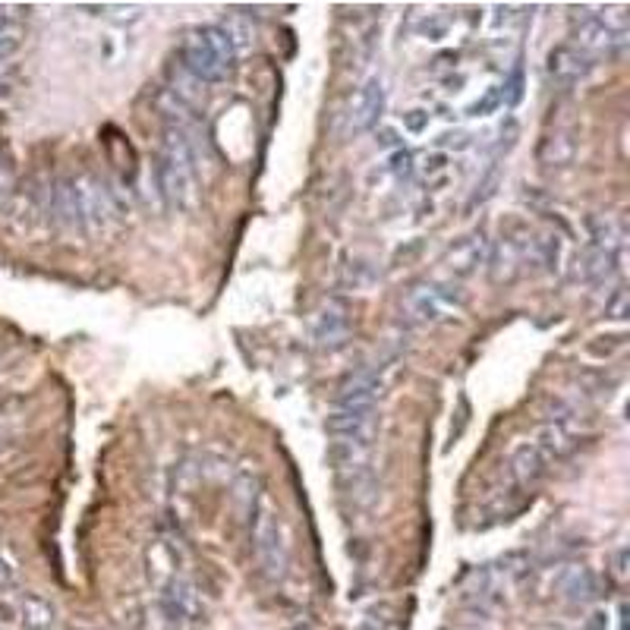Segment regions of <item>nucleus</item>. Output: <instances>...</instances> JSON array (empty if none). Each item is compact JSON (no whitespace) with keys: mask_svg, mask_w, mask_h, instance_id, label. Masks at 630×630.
Returning <instances> with one entry per match:
<instances>
[{"mask_svg":"<svg viewBox=\"0 0 630 630\" xmlns=\"http://www.w3.org/2000/svg\"><path fill=\"white\" fill-rule=\"evenodd\" d=\"M10 95V86H0V98H7Z\"/></svg>","mask_w":630,"mask_h":630,"instance_id":"obj_45","label":"nucleus"},{"mask_svg":"<svg viewBox=\"0 0 630 630\" xmlns=\"http://www.w3.org/2000/svg\"><path fill=\"white\" fill-rule=\"evenodd\" d=\"M218 29L224 32V38L230 41V48H234V54L237 51H246L252 41H256V29H252V23L243 16V13H227L221 23H218Z\"/></svg>","mask_w":630,"mask_h":630,"instance_id":"obj_26","label":"nucleus"},{"mask_svg":"<svg viewBox=\"0 0 630 630\" xmlns=\"http://www.w3.org/2000/svg\"><path fill=\"white\" fill-rule=\"evenodd\" d=\"M486 259H489V240L482 234V227L470 230L467 237L454 240L451 249L445 252V265L451 268L454 278H470Z\"/></svg>","mask_w":630,"mask_h":630,"instance_id":"obj_12","label":"nucleus"},{"mask_svg":"<svg viewBox=\"0 0 630 630\" xmlns=\"http://www.w3.org/2000/svg\"><path fill=\"white\" fill-rule=\"evenodd\" d=\"M249 530H252V552H256L259 561V571L271 580V583H281L287 577V567H290V542H287V530H284V520L281 511L271 504V498L262 492L256 508L249 514Z\"/></svg>","mask_w":630,"mask_h":630,"instance_id":"obj_1","label":"nucleus"},{"mask_svg":"<svg viewBox=\"0 0 630 630\" xmlns=\"http://www.w3.org/2000/svg\"><path fill=\"white\" fill-rule=\"evenodd\" d=\"M583 630H608V615H602V612H593L590 618H586Z\"/></svg>","mask_w":630,"mask_h":630,"instance_id":"obj_41","label":"nucleus"},{"mask_svg":"<svg viewBox=\"0 0 630 630\" xmlns=\"http://www.w3.org/2000/svg\"><path fill=\"white\" fill-rule=\"evenodd\" d=\"M624 347V334H615V338H593L590 344H586V353L590 356H599V360H608L615 350Z\"/></svg>","mask_w":630,"mask_h":630,"instance_id":"obj_31","label":"nucleus"},{"mask_svg":"<svg viewBox=\"0 0 630 630\" xmlns=\"http://www.w3.org/2000/svg\"><path fill=\"white\" fill-rule=\"evenodd\" d=\"M293 630H315L312 624H297V627H293Z\"/></svg>","mask_w":630,"mask_h":630,"instance_id":"obj_46","label":"nucleus"},{"mask_svg":"<svg viewBox=\"0 0 630 630\" xmlns=\"http://www.w3.org/2000/svg\"><path fill=\"white\" fill-rule=\"evenodd\" d=\"M602 312H605V319H612V322H627L630 319V293H627L624 284H618L612 290V297L605 300Z\"/></svg>","mask_w":630,"mask_h":630,"instance_id":"obj_27","label":"nucleus"},{"mask_svg":"<svg viewBox=\"0 0 630 630\" xmlns=\"http://www.w3.org/2000/svg\"><path fill=\"white\" fill-rule=\"evenodd\" d=\"M23 48V29H0V60H10Z\"/></svg>","mask_w":630,"mask_h":630,"instance_id":"obj_32","label":"nucleus"},{"mask_svg":"<svg viewBox=\"0 0 630 630\" xmlns=\"http://www.w3.org/2000/svg\"><path fill=\"white\" fill-rule=\"evenodd\" d=\"M618 624H621V630H627V605L621 602V608H618Z\"/></svg>","mask_w":630,"mask_h":630,"instance_id":"obj_44","label":"nucleus"},{"mask_svg":"<svg viewBox=\"0 0 630 630\" xmlns=\"http://www.w3.org/2000/svg\"><path fill=\"white\" fill-rule=\"evenodd\" d=\"M16 186V164H13V155L10 149H0V196L13 193Z\"/></svg>","mask_w":630,"mask_h":630,"instance_id":"obj_30","label":"nucleus"},{"mask_svg":"<svg viewBox=\"0 0 630 630\" xmlns=\"http://www.w3.org/2000/svg\"><path fill=\"white\" fill-rule=\"evenodd\" d=\"M167 79H171V86H167V92H171L177 101H183L189 111H196L199 104L205 101V89H202V82L189 73L180 60H174L171 67H167Z\"/></svg>","mask_w":630,"mask_h":630,"instance_id":"obj_20","label":"nucleus"},{"mask_svg":"<svg viewBox=\"0 0 630 630\" xmlns=\"http://www.w3.org/2000/svg\"><path fill=\"white\" fill-rule=\"evenodd\" d=\"M501 108V98H498V89H489L486 95H482L479 101H473L470 108H467V117H486L492 111Z\"/></svg>","mask_w":630,"mask_h":630,"instance_id":"obj_33","label":"nucleus"},{"mask_svg":"<svg viewBox=\"0 0 630 630\" xmlns=\"http://www.w3.org/2000/svg\"><path fill=\"white\" fill-rule=\"evenodd\" d=\"M545 473H549V460L542 457V451L536 445L523 441V445L514 448V454H511V476H514V482L520 489H533Z\"/></svg>","mask_w":630,"mask_h":630,"instance_id":"obj_18","label":"nucleus"},{"mask_svg":"<svg viewBox=\"0 0 630 630\" xmlns=\"http://www.w3.org/2000/svg\"><path fill=\"white\" fill-rule=\"evenodd\" d=\"M341 489L356 508H372L378 501V482L369 467H356V470L341 473Z\"/></svg>","mask_w":630,"mask_h":630,"instance_id":"obj_22","label":"nucleus"},{"mask_svg":"<svg viewBox=\"0 0 630 630\" xmlns=\"http://www.w3.org/2000/svg\"><path fill=\"white\" fill-rule=\"evenodd\" d=\"M158 615L171 630H180L183 624L196 621L202 615V596L196 590V583L180 574L164 590H158Z\"/></svg>","mask_w":630,"mask_h":630,"instance_id":"obj_5","label":"nucleus"},{"mask_svg":"<svg viewBox=\"0 0 630 630\" xmlns=\"http://www.w3.org/2000/svg\"><path fill=\"white\" fill-rule=\"evenodd\" d=\"M104 10H111L108 13V19L111 23H120V26H130V23H139L142 19V7H123V4H117V7H104Z\"/></svg>","mask_w":630,"mask_h":630,"instance_id":"obj_35","label":"nucleus"},{"mask_svg":"<svg viewBox=\"0 0 630 630\" xmlns=\"http://www.w3.org/2000/svg\"><path fill=\"white\" fill-rule=\"evenodd\" d=\"M580 13L583 16H574V48L593 54V57L624 48V41H627L624 23H612L608 16L590 13V10H580Z\"/></svg>","mask_w":630,"mask_h":630,"instance_id":"obj_4","label":"nucleus"},{"mask_svg":"<svg viewBox=\"0 0 630 630\" xmlns=\"http://www.w3.org/2000/svg\"><path fill=\"white\" fill-rule=\"evenodd\" d=\"M517 16H520V13H517V7H495V29L511 26Z\"/></svg>","mask_w":630,"mask_h":630,"instance_id":"obj_40","label":"nucleus"},{"mask_svg":"<svg viewBox=\"0 0 630 630\" xmlns=\"http://www.w3.org/2000/svg\"><path fill=\"white\" fill-rule=\"evenodd\" d=\"M404 123H407L410 133H423L426 123H429V114L426 111H410V114H404Z\"/></svg>","mask_w":630,"mask_h":630,"instance_id":"obj_39","label":"nucleus"},{"mask_svg":"<svg viewBox=\"0 0 630 630\" xmlns=\"http://www.w3.org/2000/svg\"><path fill=\"white\" fill-rule=\"evenodd\" d=\"M234 48L218 26H196L189 29L180 48V63L193 73L202 86H215L234 73Z\"/></svg>","mask_w":630,"mask_h":630,"instance_id":"obj_2","label":"nucleus"},{"mask_svg":"<svg viewBox=\"0 0 630 630\" xmlns=\"http://www.w3.org/2000/svg\"><path fill=\"white\" fill-rule=\"evenodd\" d=\"M621 252H608L599 246H586L574 262V281L580 284H605L618 271Z\"/></svg>","mask_w":630,"mask_h":630,"instance_id":"obj_14","label":"nucleus"},{"mask_svg":"<svg viewBox=\"0 0 630 630\" xmlns=\"http://www.w3.org/2000/svg\"><path fill=\"white\" fill-rule=\"evenodd\" d=\"M19 621H23V630H57L54 605L38 593H23V599H19Z\"/></svg>","mask_w":630,"mask_h":630,"instance_id":"obj_21","label":"nucleus"},{"mask_svg":"<svg viewBox=\"0 0 630 630\" xmlns=\"http://www.w3.org/2000/svg\"><path fill=\"white\" fill-rule=\"evenodd\" d=\"M574 155H577V142H574L571 133H564V130L545 133L542 142H539V149H536L539 164H549V167H564V164H571Z\"/></svg>","mask_w":630,"mask_h":630,"instance_id":"obj_23","label":"nucleus"},{"mask_svg":"<svg viewBox=\"0 0 630 630\" xmlns=\"http://www.w3.org/2000/svg\"><path fill=\"white\" fill-rule=\"evenodd\" d=\"M530 445H536L545 460H564V457H571L577 451L580 441L567 423H542Z\"/></svg>","mask_w":630,"mask_h":630,"instance_id":"obj_17","label":"nucleus"},{"mask_svg":"<svg viewBox=\"0 0 630 630\" xmlns=\"http://www.w3.org/2000/svg\"><path fill=\"white\" fill-rule=\"evenodd\" d=\"M391 171H394L397 177H410L413 167H410V152H407V149H397V152H394V158H391Z\"/></svg>","mask_w":630,"mask_h":630,"instance_id":"obj_37","label":"nucleus"},{"mask_svg":"<svg viewBox=\"0 0 630 630\" xmlns=\"http://www.w3.org/2000/svg\"><path fill=\"white\" fill-rule=\"evenodd\" d=\"M16 586V567L10 564V558L0 552V593H7Z\"/></svg>","mask_w":630,"mask_h":630,"instance_id":"obj_36","label":"nucleus"},{"mask_svg":"<svg viewBox=\"0 0 630 630\" xmlns=\"http://www.w3.org/2000/svg\"><path fill=\"white\" fill-rule=\"evenodd\" d=\"M16 76V67L7 60H0V86H10V79Z\"/></svg>","mask_w":630,"mask_h":630,"instance_id":"obj_42","label":"nucleus"},{"mask_svg":"<svg viewBox=\"0 0 630 630\" xmlns=\"http://www.w3.org/2000/svg\"><path fill=\"white\" fill-rule=\"evenodd\" d=\"M586 230H590V246L608 249V252H621L624 249V224L615 215H590L586 218Z\"/></svg>","mask_w":630,"mask_h":630,"instance_id":"obj_24","label":"nucleus"},{"mask_svg":"<svg viewBox=\"0 0 630 630\" xmlns=\"http://www.w3.org/2000/svg\"><path fill=\"white\" fill-rule=\"evenodd\" d=\"M555 590L567 605H590L599 599V580L590 567H564L555 580Z\"/></svg>","mask_w":630,"mask_h":630,"instance_id":"obj_15","label":"nucleus"},{"mask_svg":"<svg viewBox=\"0 0 630 630\" xmlns=\"http://www.w3.org/2000/svg\"><path fill=\"white\" fill-rule=\"evenodd\" d=\"M73 183H76V193H79V208H82L86 230H104L117 218L111 196H108V183H101L92 174H82Z\"/></svg>","mask_w":630,"mask_h":630,"instance_id":"obj_10","label":"nucleus"},{"mask_svg":"<svg viewBox=\"0 0 630 630\" xmlns=\"http://www.w3.org/2000/svg\"><path fill=\"white\" fill-rule=\"evenodd\" d=\"M309 328H312V338L319 347H325V350L344 347L350 338V303L341 297H328L312 312Z\"/></svg>","mask_w":630,"mask_h":630,"instance_id":"obj_6","label":"nucleus"},{"mask_svg":"<svg viewBox=\"0 0 630 630\" xmlns=\"http://www.w3.org/2000/svg\"><path fill=\"white\" fill-rule=\"evenodd\" d=\"M385 111V86L378 76H369L360 89L350 98V111H347V133H366L378 123Z\"/></svg>","mask_w":630,"mask_h":630,"instance_id":"obj_11","label":"nucleus"},{"mask_svg":"<svg viewBox=\"0 0 630 630\" xmlns=\"http://www.w3.org/2000/svg\"><path fill=\"white\" fill-rule=\"evenodd\" d=\"M530 227L511 221L508 230H501L498 243L489 249V278L492 284H511L527 268V249H530Z\"/></svg>","mask_w":630,"mask_h":630,"instance_id":"obj_3","label":"nucleus"},{"mask_svg":"<svg viewBox=\"0 0 630 630\" xmlns=\"http://www.w3.org/2000/svg\"><path fill=\"white\" fill-rule=\"evenodd\" d=\"M498 180H501V171H498V164H492V167H489V174H486V180H482V183L476 186V193H473V199H470V208H476V205H482V202H489V199L495 196Z\"/></svg>","mask_w":630,"mask_h":630,"instance_id":"obj_29","label":"nucleus"},{"mask_svg":"<svg viewBox=\"0 0 630 630\" xmlns=\"http://www.w3.org/2000/svg\"><path fill=\"white\" fill-rule=\"evenodd\" d=\"M325 432L338 441H363V445H372V438L378 432L375 407H338L325 419Z\"/></svg>","mask_w":630,"mask_h":630,"instance_id":"obj_9","label":"nucleus"},{"mask_svg":"<svg viewBox=\"0 0 630 630\" xmlns=\"http://www.w3.org/2000/svg\"><path fill=\"white\" fill-rule=\"evenodd\" d=\"M369 454H372V445H363V441H331L325 460L334 470L347 473L356 467H369Z\"/></svg>","mask_w":630,"mask_h":630,"instance_id":"obj_25","label":"nucleus"},{"mask_svg":"<svg viewBox=\"0 0 630 630\" xmlns=\"http://www.w3.org/2000/svg\"><path fill=\"white\" fill-rule=\"evenodd\" d=\"M435 145H438V149H454V152H464V149H470V145H473V136H470V133H464V130L441 133V136L435 139Z\"/></svg>","mask_w":630,"mask_h":630,"instance_id":"obj_34","label":"nucleus"},{"mask_svg":"<svg viewBox=\"0 0 630 630\" xmlns=\"http://www.w3.org/2000/svg\"><path fill=\"white\" fill-rule=\"evenodd\" d=\"M145 574H149L155 590H164L174 577H180V549L171 539H158L145 552Z\"/></svg>","mask_w":630,"mask_h":630,"instance_id":"obj_16","label":"nucleus"},{"mask_svg":"<svg viewBox=\"0 0 630 630\" xmlns=\"http://www.w3.org/2000/svg\"><path fill=\"white\" fill-rule=\"evenodd\" d=\"M45 215L67 234H86V221H82L79 193L73 180H54L45 193Z\"/></svg>","mask_w":630,"mask_h":630,"instance_id":"obj_8","label":"nucleus"},{"mask_svg":"<svg viewBox=\"0 0 630 630\" xmlns=\"http://www.w3.org/2000/svg\"><path fill=\"white\" fill-rule=\"evenodd\" d=\"M498 98L504 108H517L520 98H523V67H514L511 76L504 79V86L498 89Z\"/></svg>","mask_w":630,"mask_h":630,"instance_id":"obj_28","label":"nucleus"},{"mask_svg":"<svg viewBox=\"0 0 630 630\" xmlns=\"http://www.w3.org/2000/svg\"><path fill=\"white\" fill-rule=\"evenodd\" d=\"M382 375L372 366H363L350 372L344 382L338 385V394H334V404L338 407H372V401L382 394Z\"/></svg>","mask_w":630,"mask_h":630,"instance_id":"obj_13","label":"nucleus"},{"mask_svg":"<svg viewBox=\"0 0 630 630\" xmlns=\"http://www.w3.org/2000/svg\"><path fill=\"white\" fill-rule=\"evenodd\" d=\"M593 67H596V57L574 45H555L549 57H545V73H549V79L561 89H571L577 82H583L593 73Z\"/></svg>","mask_w":630,"mask_h":630,"instance_id":"obj_7","label":"nucleus"},{"mask_svg":"<svg viewBox=\"0 0 630 630\" xmlns=\"http://www.w3.org/2000/svg\"><path fill=\"white\" fill-rule=\"evenodd\" d=\"M615 574H618L621 580L627 577V549H621V552H618V567H615Z\"/></svg>","mask_w":630,"mask_h":630,"instance_id":"obj_43","label":"nucleus"},{"mask_svg":"<svg viewBox=\"0 0 630 630\" xmlns=\"http://www.w3.org/2000/svg\"><path fill=\"white\" fill-rule=\"evenodd\" d=\"M375 142L382 145V149H401V136H397V130H391V126L378 130L375 133Z\"/></svg>","mask_w":630,"mask_h":630,"instance_id":"obj_38","label":"nucleus"},{"mask_svg":"<svg viewBox=\"0 0 630 630\" xmlns=\"http://www.w3.org/2000/svg\"><path fill=\"white\" fill-rule=\"evenodd\" d=\"M404 306H407V312H410V319L419 322V325H432V322H438L441 315L448 312V306L441 303V297H438L435 284H419V287H413V290L407 293Z\"/></svg>","mask_w":630,"mask_h":630,"instance_id":"obj_19","label":"nucleus"}]
</instances>
